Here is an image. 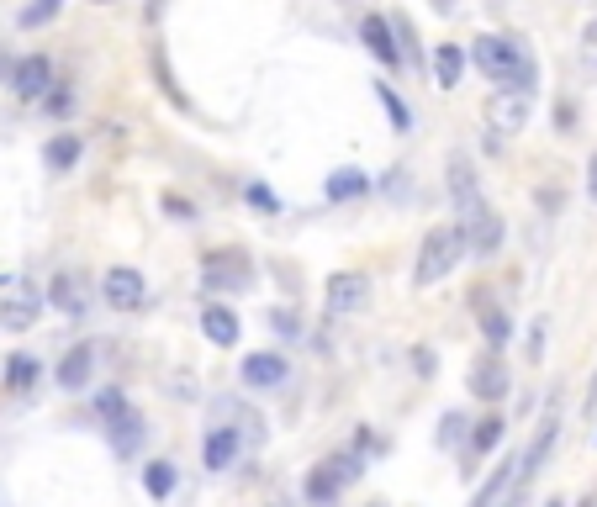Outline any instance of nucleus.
Returning <instances> with one entry per match:
<instances>
[{"instance_id": "nucleus-1", "label": "nucleus", "mask_w": 597, "mask_h": 507, "mask_svg": "<svg viewBox=\"0 0 597 507\" xmlns=\"http://www.w3.org/2000/svg\"><path fill=\"white\" fill-rule=\"evenodd\" d=\"M471 64L502 90H524V96H534V85H539V64H534V48L524 43V37L481 32L471 43Z\"/></svg>"}, {"instance_id": "nucleus-2", "label": "nucleus", "mask_w": 597, "mask_h": 507, "mask_svg": "<svg viewBox=\"0 0 597 507\" xmlns=\"http://www.w3.org/2000/svg\"><path fill=\"white\" fill-rule=\"evenodd\" d=\"M460 259H465V233H460V222H439V228H428L423 249H418V265H413V286H418V291L439 286V280L450 275Z\"/></svg>"}, {"instance_id": "nucleus-3", "label": "nucleus", "mask_w": 597, "mask_h": 507, "mask_svg": "<svg viewBox=\"0 0 597 507\" xmlns=\"http://www.w3.org/2000/svg\"><path fill=\"white\" fill-rule=\"evenodd\" d=\"M201 280H207V291L233 296V291L254 286V265H249L244 249H212L207 259H201Z\"/></svg>"}, {"instance_id": "nucleus-4", "label": "nucleus", "mask_w": 597, "mask_h": 507, "mask_svg": "<svg viewBox=\"0 0 597 507\" xmlns=\"http://www.w3.org/2000/svg\"><path fill=\"white\" fill-rule=\"evenodd\" d=\"M354 476H360V460H354V455H328V460H317L312 476L302 481V497L312 507H328V502H339V492Z\"/></svg>"}, {"instance_id": "nucleus-5", "label": "nucleus", "mask_w": 597, "mask_h": 507, "mask_svg": "<svg viewBox=\"0 0 597 507\" xmlns=\"http://www.w3.org/2000/svg\"><path fill=\"white\" fill-rule=\"evenodd\" d=\"M444 180H450V201H455L460 222L471 217V212H481V206H487V201H481V180H476V164L465 159L460 148L450 154V169H444Z\"/></svg>"}, {"instance_id": "nucleus-6", "label": "nucleus", "mask_w": 597, "mask_h": 507, "mask_svg": "<svg viewBox=\"0 0 597 507\" xmlns=\"http://www.w3.org/2000/svg\"><path fill=\"white\" fill-rule=\"evenodd\" d=\"M487 127L497 138H518L529 127V96L524 90H497L487 101Z\"/></svg>"}, {"instance_id": "nucleus-7", "label": "nucleus", "mask_w": 597, "mask_h": 507, "mask_svg": "<svg viewBox=\"0 0 597 507\" xmlns=\"http://www.w3.org/2000/svg\"><path fill=\"white\" fill-rule=\"evenodd\" d=\"M555 439H561V407L550 402V412L539 418V434H534V444L524 449V460H518V486H529L539 471H545V460H550Z\"/></svg>"}, {"instance_id": "nucleus-8", "label": "nucleus", "mask_w": 597, "mask_h": 507, "mask_svg": "<svg viewBox=\"0 0 597 507\" xmlns=\"http://www.w3.org/2000/svg\"><path fill=\"white\" fill-rule=\"evenodd\" d=\"M11 90L22 101L48 96V90H53V59H48V53H27V59H16L11 64Z\"/></svg>"}, {"instance_id": "nucleus-9", "label": "nucleus", "mask_w": 597, "mask_h": 507, "mask_svg": "<svg viewBox=\"0 0 597 507\" xmlns=\"http://www.w3.org/2000/svg\"><path fill=\"white\" fill-rule=\"evenodd\" d=\"M244 449H249V439L238 434L233 423H212V434L201 439V465H207V471H228Z\"/></svg>"}, {"instance_id": "nucleus-10", "label": "nucleus", "mask_w": 597, "mask_h": 507, "mask_svg": "<svg viewBox=\"0 0 597 507\" xmlns=\"http://www.w3.org/2000/svg\"><path fill=\"white\" fill-rule=\"evenodd\" d=\"M460 233H465V254H497L502 249V217L492 212V206H481V212H471L460 222Z\"/></svg>"}, {"instance_id": "nucleus-11", "label": "nucleus", "mask_w": 597, "mask_h": 507, "mask_svg": "<svg viewBox=\"0 0 597 507\" xmlns=\"http://www.w3.org/2000/svg\"><path fill=\"white\" fill-rule=\"evenodd\" d=\"M143 275L133 270V265H117V270H106V280H101V296L117 312H133V307H143Z\"/></svg>"}, {"instance_id": "nucleus-12", "label": "nucleus", "mask_w": 597, "mask_h": 507, "mask_svg": "<svg viewBox=\"0 0 597 507\" xmlns=\"http://www.w3.org/2000/svg\"><path fill=\"white\" fill-rule=\"evenodd\" d=\"M476 323H481V338H487V349L492 354H502V349H508L513 344V317L508 312H502L497 302H487V291H476Z\"/></svg>"}, {"instance_id": "nucleus-13", "label": "nucleus", "mask_w": 597, "mask_h": 507, "mask_svg": "<svg viewBox=\"0 0 597 507\" xmlns=\"http://www.w3.org/2000/svg\"><path fill=\"white\" fill-rule=\"evenodd\" d=\"M471 397H481V402H502V397H508V370H502V354L487 349L471 365Z\"/></svg>"}, {"instance_id": "nucleus-14", "label": "nucleus", "mask_w": 597, "mask_h": 507, "mask_svg": "<svg viewBox=\"0 0 597 507\" xmlns=\"http://www.w3.org/2000/svg\"><path fill=\"white\" fill-rule=\"evenodd\" d=\"M370 296V280L360 270H339L328 275V312H360Z\"/></svg>"}, {"instance_id": "nucleus-15", "label": "nucleus", "mask_w": 597, "mask_h": 507, "mask_svg": "<svg viewBox=\"0 0 597 507\" xmlns=\"http://www.w3.org/2000/svg\"><path fill=\"white\" fill-rule=\"evenodd\" d=\"M360 43L370 48V59H381L386 69H402V48H397V37H391L386 16H365V22H360Z\"/></svg>"}, {"instance_id": "nucleus-16", "label": "nucleus", "mask_w": 597, "mask_h": 507, "mask_svg": "<svg viewBox=\"0 0 597 507\" xmlns=\"http://www.w3.org/2000/svg\"><path fill=\"white\" fill-rule=\"evenodd\" d=\"M244 386H254V391H270V386H281L286 375H291V365L281 360V354H270V349H259V354H249L244 360Z\"/></svg>"}, {"instance_id": "nucleus-17", "label": "nucleus", "mask_w": 597, "mask_h": 507, "mask_svg": "<svg viewBox=\"0 0 597 507\" xmlns=\"http://www.w3.org/2000/svg\"><path fill=\"white\" fill-rule=\"evenodd\" d=\"M90 370H96V349H90V344H74V349H64V360H59V370H53V381H59L64 391H85V386H90Z\"/></svg>"}, {"instance_id": "nucleus-18", "label": "nucleus", "mask_w": 597, "mask_h": 507, "mask_svg": "<svg viewBox=\"0 0 597 507\" xmlns=\"http://www.w3.org/2000/svg\"><path fill=\"white\" fill-rule=\"evenodd\" d=\"M201 333H207L217 349H233L238 344V312L222 307V302H207L201 307Z\"/></svg>"}, {"instance_id": "nucleus-19", "label": "nucleus", "mask_w": 597, "mask_h": 507, "mask_svg": "<svg viewBox=\"0 0 597 507\" xmlns=\"http://www.w3.org/2000/svg\"><path fill=\"white\" fill-rule=\"evenodd\" d=\"M48 302L59 307L64 317H80V312L90 307V296H85V280L74 275V270H64V275H59V280H53V286H48Z\"/></svg>"}, {"instance_id": "nucleus-20", "label": "nucleus", "mask_w": 597, "mask_h": 507, "mask_svg": "<svg viewBox=\"0 0 597 507\" xmlns=\"http://www.w3.org/2000/svg\"><path fill=\"white\" fill-rule=\"evenodd\" d=\"M106 434H111V449H117L122 460H133L138 449H143V439H148V428H143L138 412H122L117 423H106Z\"/></svg>"}, {"instance_id": "nucleus-21", "label": "nucleus", "mask_w": 597, "mask_h": 507, "mask_svg": "<svg viewBox=\"0 0 597 507\" xmlns=\"http://www.w3.org/2000/svg\"><path fill=\"white\" fill-rule=\"evenodd\" d=\"M37 317H43V302H32V296H6L0 302V328L6 333H27Z\"/></svg>"}, {"instance_id": "nucleus-22", "label": "nucleus", "mask_w": 597, "mask_h": 507, "mask_svg": "<svg viewBox=\"0 0 597 507\" xmlns=\"http://www.w3.org/2000/svg\"><path fill=\"white\" fill-rule=\"evenodd\" d=\"M460 74H465V48L460 43H439L434 48V85L439 90H455Z\"/></svg>"}, {"instance_id": "nucleus-23", "label": "nucleus", "mask_w": 597, "mask_h": 507, "mask_svg": "<svg viewBox=\"0 0 597 507\" xmlns=\"http://www.w3.org/2000/svg\"><path fill=\"white\" fill-rule=\"evenodd\" d=\"M502 434H508V418H502V412H487V418L476 423V434H471V449H465V460L492 455V449L502 444Z\"/></svg>"}, {"instance_id": "nucleus-24", "label": "nucleus", "mask_w": 597, "mask_h": 507, "mask_svg": "<svg viewBox=\"0 0 597 507\" xmlns=\"http://www.w3.org/2000/svg\"><path fill=\"white\" fill-rule=\"evenodd\" d=\"M513 465H518V460H502V471H497L492 481H481V492L471 497V507H497L502 497H508L513 486H518V471H513Z\"/></svg>"}, {"instance_id": "nucleus-25", "label": "nucleus", "mask_w": 597, "mask_h": 507, "mask_svg": "<svg viewBox=\"0 0 597 507\" xmlns=\"http://www.w3.org/2000/svg\"><path fill=\"white\" fill-rule=\"evenodd\" d=\"M323 191H328V201H360L370 191V180L360 175V169H333Z\"/></svg>"}, {"instance_id": "nucleus-26", "label": "nucleus", "mask_w": 597, "mask_h": 507, "mask_svg": "<svg viewBox=\"0 0 597 507\" xmlns=\"http://www.w3.org/2000/svg\"><path fill=\"white\" fill-rule=\"evenodd\" d=\"M80 154H85V143L74 138V133H59V138H48L43 164H48V169H74V164H80Z\"/></svg>"}, {"instance_id": "nucleus-27", "label": "nucleus", "mask_w": 597, "mask_h": 507, "mask_svg": "<svg viewBox=\"0 0 597 507\" xmlns=\"http://www.w3.org/2000/svg\"><path fill=\"white\" fill-rule=\"evenodd\" d=\"M143 486H148V497H154V502H164L175 492V465L170 460H148L143 465Z\"/></svg>"}, {"instance_id": "nucleus-28", "label": "nucleus", "mask_w": 597, "mask_h": 507, "mask_svg": "<svg viewBox=\"0 0 597 507\" xmlns=\"http://www.w3.org/2000/svg\"><path fill=\"white\" fill-rule=\"evenodd\" d=\"M37 375H43V365H37L32 354H11V360H6V386L11 391H27Z\"/></svg>"}, {"instance_id": "nucleus-29", "label": "nucleus", "mask_w": 597, "mask_h": 507, "mask_svg": "<svg viewBox=\"0 0 597 507\" xmlns=\"http://www.w3.org/2000/svg\"><path fill=\"white\" fill-rule=\"evenodd\" d=\"M376 96H381V106H386L391 127H397V133H413V111H407V101L397 96V90H391V85H376Z\"/></svg>"}, {"instance_id": "nucleus-30", "label": "nucleus", "mask_w": 597, "mask_h": 507, "mask_svg": "<svg viewBox=\"0 0 597 507\" xmlns=\"http://www.w3.org/2000/svg\"><path fill=\"white\" fill-rule=\"evenodd\" d=\"M59 11H64V0H32V6H27L22 16H16V22H22L27 32H37V27H48Z\"/></svg>"}, {"instance_id": "nucleus-31", "label": "nucleus", "mask_w": 597, "mask_h": 507, "mask_svg": "<svg viewBox=\"0 0 597 507\" xmlns=\"http://www.w3.org/2000/svg\"><path fill=\"white\" fill-rule=\"evenodd\" d=\"M265 323H270L275 333H281L286 344H296V338H302V317H296V312H286V307H270V312H265Z\"/></svg>"}, {"instance_id": "nucleus-32", "label": "nucleus", "mask_w": 597, "mask_h": 507, "mask_svg": "<svg viewBox=\"0 0 597 507\" xmlns=\"http://www.w3.org/2000/svg\"><path fill=\"white\" fill-rule=\"evenodd\" d=\"M244 196H249V206H254V212H265V217H275V212H281V196H275L270 185H259V180H249V185H244Z\"/></svg>"}, {"instance_id": "nucleus-33", "label": "nucleus", "mask_w": 597, "mask_h": 507, "mask_svg": "<svg viewBox=\"0 0 597 507\" xmlns=\"http://www.w3.org/2000/svg\"><path fill=\"white\" fill-rule=\"evenodd\" d=\"M122 412H133L122 391H96V418H101V423H117Z\"/></svg>"}, {"instance_id": "nucleus-34", "label": "nucleus", "mask_w": 597, "mask_h": 507, "mask_svg": "<svg viewBox=\"0 0 597 507\" xmlns=\"http://www.w3.org/2000/svg\"><path fill=\"white\" fill-rule=\"evenodd\" d=\"M159 206H164V217H175V222H191V217H196V206L185 201V196H175V191H164Z\"/></svg>"}, {"instance_id": "nucleus-35", "label": "nucleus", "mask_w": 597, "mask_h": 507, "mask_svg": "<svg viewBox=\"0 0 597 507\" xmlns=\"http://www.w3.org/2000/svg\"><path fill=\"white\" fill-rule=\"evenodd\" d=\"M545 333H550V323H545V317H534V328H529V360L534 365L545 360Z\"/></svg>"}, {"instance_id": "nucleus-36", "label": "nucleus", "mask_w": 597, "mask_h": 507, "mask_svg": "<svg viewBox=\"0 0 597 507\" xmlns=\"http://www.w3.org/2000/svg\"><path fill=\"white\" fill-rule=\"evenodd\" d=\"M582 53H587V64H597V16L582 27Z\"/></svg>"}, {"instance_id": "nucleus-37", "label": "nucleus", "mask_w": 597, "mask_h": 507, "mask_svg": "<svg viewBox=\"0 0 597 507\" xmlns=\"http://www.w3.org/2000/svg\"><path fill=\"white\" fill-rule=\"evenodd\" d=\"M43 101H48V111H53V117H64V111H69V101H74V96H69V90H48V96H43Z\"/></svg>"}, {"instance_id": "nucleus-38", "label": "nucleus", "mask_w": 597, "mask_h": 507, "mask_svg": "<svg viewBox=\"0 0 597 507\" xmlns=\"http://www.w3.org/2000/svg\"><path fill=\"white\" fill-rule=\"evenodd\" d=\"M460 423H465L460 412H450V418H444V428H439V439H444V444H455V439H460Z\"/></svg>"}, {"instance_id": "nucleus-39", "label": "nucleus", "mask_w": 597, "mask_h": 507, "mask_svg": "<svg viewBox=\"0 0 597 507\" xmlns=\"http://www.w3.org/2000/svg\"><path fill=\"white\" fill-rule=\"evenodd\" d=\"M587 196H592V201H597V154H592V159H587Z\"/></svg>"}, {"instance_id": "nucleus-40", "label": "nucleus", "mask_w": 597, "mask_h": 507, "mask_svg": "<svg viewBox=\"0 0 597 507\" xmlns=\"http://www.w3.org/2000/svg\"><path fill=\"white\" fill-rule=\"evenodd\" d=\"M413 365H418L423 375H434V354H428V349H418V354H413Z\"/></svg>"}, {"instance_id": "nucleus-41", "label": "nucleus", "mask_w": 597, "mask_h": 507, "mask_svg": "<svg viewBox=\"0 0 597 507\" xmlns=\"http://www.w3.org/2000/svg\"><path fill=\"white\" fill-rule=\"evenodd\" d=\"M587 418H597V375H592V386H587Z\"/></svg>"}, {"instance_id": "nucleus-42", "label": "nucleus", "mask_w": 597, "mask_h": 507, "mask_svg": "<svg viewBox=\"0 0 597 507\" xmlns=\"http://www.w3.org/2000/svg\"><path fill=\"white\" fill-rule=\"evenodd\" d=\"M518 502H524V486H513V492H508V497H502L497 507H518Z\"/></svg>"}, {"instance_id": "nucleus-43", "label": "nucleus", "mask_w": 597, "mask_h": 507, "mask_svg": "<svg viewBox=\"0 0 597 507\" xmlns=\"http://www.w3.org/2000/svg\"><path fill=\"white\" fill-rule=\"evenodd\" d=\"M434 11H439V16H450V11H455V0H434Z\"/></svg>"}, {"instance_id": "nucleus-44", "label": "nucleus", "mask_w": 597, "mask_h": 507, "mask_svg": "<svg viewBox=\"0 0 597 507\" xmlns=\"http://www.w3.org/2000/svg\"><path fill=\"white\" fill-rule=\"evenodd\" d=\"M545 507H566V502H545Z\"/></svg>"}, {"instance_id": "nucleus-45", "label": "nucleus", "mask_w": 597, "mask_h": 507, "mask_svg": "<svg viewBox=\"0 0 597 507\" xmlns=\"http://www.w3.org/2000/svg\"><path fill=\"white\" fill-rule=\"evenodd\" d=\"M96 6H111V0H96Z\"/></svg>"}]
</instances>
